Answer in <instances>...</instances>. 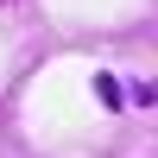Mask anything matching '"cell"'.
<instances>
[{"label":"cell","instance_id":"1","mask_svg":"<svg viewBox=\"0 0 158 158\" xmlns=\"http://www.w3.org/2000/svg\"><path fill=\"white\" fill-rule=\"evenodd\" d=\"M95 95L108 101V108H120V82H114V76H95Z\"/></svg>","mask_w":158,"mask_h":158},{"label":"cell","instance_id":"2","mask_svg":"<svg viewBox=\"0 0 158 158\" xmlns=\"http://www.w3.org/2000/svg\"><path fill=\"white\" fill-rule=\"evenodd\" d=\"M133 101L139 108H158V82H133Z\"/></svg>","mask_w":158,"mask_h":158}]
</instances>
